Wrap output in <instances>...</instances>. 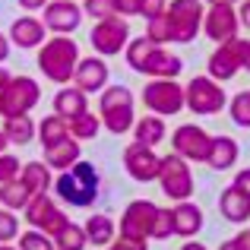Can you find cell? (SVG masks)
<instances>
[{
	"instance_id": "cell-39",
	"label": "cell",
	"mask_w": 250,
	"mask_h": 250,
	"mask_svg": "<svg viewBox=\"0 0 250 250\" xmlns=\"http://www.w3.org/2000/svg\"><path fill=\"white\" fill-rule=\"evenodd\" d=\"M19 174H22V165H19V159L13 152H3L0 155V187L10 181H19Z\"/></svg>"
},
{
	"instance_id": "cell-34",
	"label": "cell",
	"mask_w": 250,
	"mask_h": 250,
	"mask_svg": "<svg viewBox=\"0 0 250 250\" xmlns=\"http://www.w3.org/2000/svg\"><path fill=\"white\" fill-rule=\"evenodd\" d=\"M228 114L238 127H250V89L238 92V95L228 102Z\"/></svg>"
},
{
	"instance_id": "cell-42",
	"label": "cell",
	"mask_w": 250,
	"mask_h": 250,
	"mask_svg": "<svg viewBox=\"0 0 250 250\" xmlns=\"http://www.w3.org/2000/svg\"><path fill=\"white\" fill-rule=\"evenodd\" d=\"M117 6V16L127 19V16H143V0H114Z\"/></svg>"
},
{
	"instance_id": "cell-24",
	"label": "cell",
	"mask_w": 250,
	"mask_h": 250,
	"mask_svg": "<svg viewBox=\"0 0 250 250\" xmlns=\"http://www.w3.org/2000/svg\"><path fill=\"white\" fill-rule=\"evenodd\" d=\"M83 228H85V238H89L92 247H111L117 241V225H114V219L104 215V212H92Z\"/></svg>"
},
{
	"instance_id": "cell-29",
	"label": "cell",
	"mask_w": 250,
	"mask_h": 250,
	"mask_svg": "<svg viewBox=\"0 0 250 250\" xmlns=\"http://www.w3.org/2000/svg\"><path fill=\"white\" fill-rule=\"evenodd\" d=\"M3 133L10 146H29L38 133V124L32 117H10V121H3Z\"/></svg>"
},
{
	"instance_id": "cell-53",
	"label": "cell",
	"mask_w": 250,
	"mask_h": 250,
	"mask_svg": "<svg viewBox=\"0 0 250 250\" xmlns=\"http://www.w3.org/2000/svg\"><path fill=\"white\" fill-rule=\"evenodd\" d=\"M219 3H234V0H209V6H219Z\"/></svg>"
},
{
	"instance_id": "cell-7",
	"label": "cell",
	"mask_w": 250,
	"mask_h": 250,
	"mask_svg": "<svg viewBox=\"0 0 250 250\" xmlns=\"http://www.w3.org/2000/svg\"><path fill=\"white\" fill-rule=\"evenodd\" d=\"M184 92H187V108L200 117L219 114L228 104V95L222 89V83H215L212 76H193V80L184 85Z\"/></svg>"
},
{
	"instance_id": "cell-19",
	"label": "cell",
	"mask_w": 250,
	"mask_h": 250,
	"mask_svg": "<svg viewBox=\"0 0 250 250\" xmlns=\"http://www.w3.org/2000/svg\"><path fill=\"white\" fill-rule=\"evenodd\" d=\"M219 212H222V219H228L231 225H244V222H250V196L231 184V187H225L222 196H219Z\"/></svg>"
},
{
	"instance_id": "cell-9",
	"label": "cell",
	"mask_w": 250,
	"mask_h": 250,
	"mask_svg": "<svg viewBox=\"0 0 250 250\" xmlns=\"http://www.w3.org/2000/svg\"><path fill=\"white\" fill-rule=\"evenodd\" d=\"M159 184H162V193L168 200H190L193 196V174H190V165L187 159H181L177 152H171L162 159V174H159Z\"/></svg>"
},
{
	"instance_id": "cell-4",
	"label": "cell",
	"mask_w": 250,
	"mask_h": 250,
	"mask_svg": "<svg viewBox=\"0 0 250 250\" xmlns=\"http://www.w3.org/2000/svg\"><path fill=\"white\" fill-rule=\"evenodd\" d=\"M165 19L171 22V42L190 44V42H193V38L203 32L206 10H203L200 0H171Z\"/></svg>"
},
{
	"instance_id": "cell-10",
	"label": "cell",
	"mask_w": 250,
	"mask_h": 250,
	"mask_svg": "<svg viewBox=\"0 0 250 250\" xmlns=\"http://www.w3.org/2000/svg\"><path fill=\"white\" fill-rule=\"evenodd\" d=\"M25 222H29L35 231H44L48 238H57V234H61L63 228L70 225L67 212H63V209L57 206V203L51 200L48 193L32 196V203L25 206Z\"/></svg>"
},
{
	"instance_id": "cell-22",
	"label": "cell",
	"mask_w": 250,
	"mask_h": 250,
	"mask_svg": "<svg viewBox=\"0 0 250 250\" xmlns=\"http://www.w3.org/2000/svg\"><path fill=\"white\" fill-rule=\"evenodd\" d=\"M89 111V95H85L83 89H76L73 83L70 85H61L54 95V114H61L63 121H73V117H80Z\"/></svg>"
},
{
	"instance_id": "cell-6",
	"label": "cell",
	"mask_w": 250,
	"mask_h": 250,
	"mask_svg": "<svg viewBox=\"0 0 250 250\" xmlns=\"http://www.w3.org/2000/svg\"><path fill=\"white\" fill-rule=\"evenodd\" d=\"M143 104L159 117H171L187 108V92L177 80H149L143 85Z\"/></svg>"
},
{
	"instance_id": "cell-55",
	"label": "cell",
	"mask_w": 250,
	"mask_h": 250,
	"mask_svg": "<svg viewBox=\"0 0 250 250\" xmlns=\"http://www.w3.org/2000/svg\"><path fill=\"white\" fill-rule=\"evenodd\" d=\"M0 250H19V247H13V244H0Z\"/></svg>"
},
{
	"instance_id": "cell-14",
	"label": "cell",
	"mask_w": 250,
	"mask_h": 250,
	"mask_svg": "<svg viewBox=\"0 0 250 250\" xmlns=\"http://www.w3.org/2000/svg\"><path fill=\"white\" fill-rule=\"evenodd\" d=\"M238 10L234 3H219V6H209L206 10V19H203V32L206 38H212L215 44H228L238 38Z\"/></svg>"
},
{
	"instance_id": "cell-20",
	"label": "cell",
	"mask_w": 250,
	"mask_h": 250,
	"mask_svg": "<svg viewBox=\"0 0 250 250\" xmlns=\"http://www.w3.org/2000/svg\"><path fill=\"white\" fill-rule=\"evenodd\" d=\"M171 219H174V234L193 241L203 228V209L196 206V203L184 200V203H174V206H171Z\"/></svg>"
},
{
	"instance_id": "cell-51",
	"label": "cell",
	"mask_w": 250,
	"mask_h": 250,
	"mask_svg": "<svg viewBox=\"0 0 250 250\" xmlns=\"http://www.w3.org/2000/svg\"><path fill=\"white\" fill-rule=\"evenodd\" d=\"M10 149V140H6V133H3V127H0V155Z\"/></svg>"
},
{
	"instance_id": "cell-11",
	"label": "cell",
	"mask_w": 250,
	"mask_h": 250,
	"mask_svg": "<svg viewBox=\"0 0 250 250\" xmlns=\"http://www.w3.org/2000/svg\"><path fill=\"white\" fill-rule=\"evenodd\" d=\"M89 42L95 48V54L114 57L121 51H127V44L133 38H130V25L121 16H114V19H104V22H95V29L89 32Z\"/></svg>"
},
{
	"instance_id": "cell-44",
	"label": "cell",
	"mask_w": 250,
	"mask_h": 250,
	"mask_svg": "<svg viewBox=\"0 0 250 250\" xmlns=\"http://www.w3.org/2000/svg\"><path fill=\"white\" fill-rule=\"evenodd\" d=\"M146 244H149V241H127V238H121V234H117V241L108 250H146Z\"/></svg>"
},
{
	"instance_id": "cell-26",
	"label": "cell",
	"mask_w": 250,
	"mask_h": 250,
	"mask_svg": "<svg viewBox=\"0 0 250 250\" xmlns=\"http://www.w3.org/2000/svg\"><path fill=\"white\" fill-rule=\"evenodd\" d=\"M165 117H159V114H146V117H140L136 121V127H133V143H143V146H149V149H155L162 140H165Z\"/></svg>"
},
{
	"instance_id": "cell-47",
	"label": "cell",
	"mask_w": 250,
	"mask_h": 250,
	"mask_svg": "<svg viewBox=\"0 0 250 250\" xmlns=\"http://www.w3.org/2000/svg\"><path fill=\"white\" fill-rule=\"evenodd\" d=\"M48 3H51V0H19V6H22V10H29V13H35V10H44Z\"/></svg>"
},
{
	"instance_id": "cell-28",
	"label": "cell",
	"mask_w": 250,
	"mask_h": 250,
	"mask_svg": "<svg viewBox=\"0 0 250 250\" xmlns=\"http://www.w3.org/2000/svg\"><path fill=\"white\" fill-rule=\"evenodd\" d=\"M38 140H42V149L70 140V121H63L61 114H48L44 121H38Z\"/></svg>"
},
{
	"instance_id": "cell-30",
	"label": "cell",
	"mask_w": 250,
	"mask_h": 250,
	"mask_svg": "<svg viewBox=\"0 0 250 250\" xmlns=\"http://www.w3.org/2000/svg\"><path fill=\"white\" fill-rule=\"evenodd\" d=\"M0 203L3 209H13V212H25V206L32 203V190L25 187L22 181H10L0 187Z\"/></svg>"
},
{
	"instance_id": "cell-27",
	"label": "cell",
	"mask_w": 250,
	"mask_h": 250,
	"mask_svg": "<svg viewBox=\"0 0 250 250\" xmlns=\"http://www.w3.org/2000/svg\"><path fill=\"white\" fill-rule=\"evenodd\" d=\"M238 155H241V149L231 136H212V152H209L206 165L215 168V171H228V168H234Z\"/></svg>"
},
{
	"instance_id": "cell-25",
	"label": "cell",
	"mask_w": 250,
	"mask_h": 250,
	"mask_svg": "<svg viewBox=\"0 0 250 250\" xmlns=\"http://www.w3.org/2000/svg\"><path fill=\"white\" fill-rule=\"evenodd\" d=\"M19 181L32 190V196H42V193H48V190H54V174H51V168L44 165V162H25Z\"/></svg>"
},
{
	"instance_id": "cell-8",
	"label": "cell",
	"mask_w": 250,
	"mask_h": 250,
	"mask_svg": "<svg viewBox=\"0 0 250 250\" xmlns=\"http://www.w3.org/2000/svg\"><path fill=\"white\" fill-rule=\"evenodd\" d=\"M159 209L162 206H155L152 200H133L121 215V238H127V241H152Z\"/></svg>"
},
{
	"instance_id": "cell-3",
	"label": "cell",
	"mask_w": 250,
	"mask_h": 250,
	"mask_svg": "<svg viewBox=\"0 0 250 250\" xmlns=\"http://www.w3.org/2000/svg\"><path fill=\"white\" fill-rule=\"evenodd\" d=\"M98 117H102L104 130H111L114 136L127 133L136 127V114H133V92L127 85H108L98 95Z\"/></svg>"
},
{
	"instance_id": "cell-57",
	"label": "cell",
	"mask_w": 250,
	"mask_h": 250,
	"mask_svg": "<svg viewBox=\"0 0 250 250\" xmlns=\"http://www.w3.org/2000/svg\"><path fill=\"white\" fill-rule=\"evenodd\" d=\"M73 3H76V0H73Z\"/></svg>"
},
{
	"instance_id": "cell-1",
	"label": "cell",
	"mask_w": 250,
	"mask_h": 250,
	"mask_svg": "<svg viewBox=\"0 0 250 250\" xmlns=\"http://www.w3.org/2000/svg\"><path fill=\"white\" fill-rule=\"evenodd\" d=\"M80 44L70 35H51L48 42L38 48V70L44 73V80L57 85H70L80 67Z\"/></svg>"
},
{
	"instance_id": "cell-40",
	"label": "cell",
	"mask_w": 250,
	"mask_h": 250,
	"mask_svg": "<svg viewBox=\"0 0 250 250\" xmlns=\"http://www.w3.org/2000/svg\"><path fill=\"white\" fill-rule=\"evenodd\" d=\"M171 234H174V219H171V206H168V209H159V219H155L152 241H168Z\"/></svg>"
},
{
	"instance_id": "cell-49",
	"label": "cell",
	"mask_w": 250,
	"mask_h": 250,
	"mask_svg": "<svg viewBox=\"0 0 250 250\" xmlns=\"http://www.w3.org/2000/svg\"><path fill=\"white\" fill-rule=\"evenodd\" d=\"M6 57H10V35H3V32H0V63H3Z\"/></svg>"
},
{
	"instance_id": "cell-18",
	"label": "cell",
	"mask_w": 250,
	"mask_h": 250,
	"mask_svg": "<svg viewBox=\"0 0 250 250\" xmlns=\"http://www.w3.org/2000/svg\"><path fill=\"white\" fill-rule=\"evenodd\" d=\"M44 32H48L44 19H38V16H19L16 22L10 25V42L16 44V48H42V44L48 42Z\"/></svg>"
},
{
	"instance_id": "cell-32",
	"label": "cell",
	"mask_w": 250,
	"mask_h": 250,
	"mask_svg": "<svg viewBox=\"0 0 250 250\" xmlns=\"http://www.w3.org/2000/svg\"><path fill=\"white\" fill-rule=\"evenodd\" d=\"M152 48H159V44H152L146 35H140V38H133V42L127 44L124 57H127V63L136 70V73H143V67H146V61H149V54H152Z\"/></svg>"
},
{
	"instance_id": "cell-13",
	"label": "cell",
	"mask_w": 250,
	"mask_h": 250,
	"mask_svg": "<svg viewBox=\"0 0 250 250\" xmlns=\"http://www.w3.org/2000/svg\"><path fill=\"white\" fill-rule=\"evenodd\" d=\"M124 168L133 181L149 184V181H159L162 174V155H155V149L143 146V143H130L124 149Z\"/></svg>"
},
{
	"instance_id": "cell-2",
	"label": "cell",
	"mask_w": 250,
	"mask_h": 250,
	"mask_svg": "<svg viewBox=\"0 0 250 250\" xmlns=\"http://www.w3.org/2000/svg\"><path fill=\"white\" fill-rule=\"evenodd\" d=\"M98 187H102V177H98V168L92 165V162H76L73 168L61 171V174L54 177L57 200H63L73 209L92 206V200L98 196Z\"/></svg>"
},
{
	"instance_id": "cell-12",
	"label": "cell",
	"mask_w": 250,
	"mask_h": 250,
	"mask_svg": "<svg viewBox=\"0 0 250 250\" xmlns=\"http://www.w3.org/2000/svg\"><path fill=\"white\" fill-rule=\"evenodd\" d=\"M171 149L187 162H209L212 136L203 127H196V124H181V127L171 133Z\"/></svg>"
},
{
	"instance_id": "cell-33",
	"label": "cell",
	"mask_w": 250,
	"mask_h": 250,
	"mask_svg": "<svg viewBox=\"0 0 250 250\" xmlns=\"http://www.w3.org/2000/svg\"><path fill=\"white\" fill-rule=\"evenodd\" d=\"M54 244H57V250H85V247H89V238H85V228L83 225L70 222V225L54 238Z\"/></svg>"
},
{
	"instance_id": "cell-56",
	"label": "cell",
	"mask_w": 250,
	"mask_h": 250,
	"mask_svg": "<svg viewBox=\"0 0 250 250\" xmlns=\"http://www.w3.org/2000/svg\"><path fill=\"white\" fill-rule=\"evenodd\" d=\"M0 206H3V203H0Z\"/></svg>"
},
{
	"instance_id": "cell-46",
	"label": "cell",
	"mask_w": 250,
	"mask_h": 250,
	"mask_svg": "<svg viewBox=\"0 0 250 250\" xmlns=\"http://www.w3.org/2000/svg\"><path fill=\"white\" fill-rule=\"evenodd\" d=\"M231 244H234V250H250V231H238L231 238Z\"/></svg>"
},
{
	"instance_id": "cell-43",
	"label": "cell",
	"mask_w": 250,
	"mask_h": 250,
	"mask_svg": "<svg viewBox=\"0 0 250 250\" xmlns=\"http://www.w3.org/2000/svg\"><path fill=\"white\" fill-rule=\"evenodd\" d=\"M234 48H238V57H241V70L250 73V42L247 38H234Z\"/></svg>"
},
{
	"instance_id": "cell-23",
	"label": "cell",
	"mask_w": 250,
	"mask_h": 250,
	"mask_svg": "<svg viewBox=\"0 0 250 250\" xmlns=\"http://www.w3.org/2000/svg\"><path fill=\"white\" fill-rule=\"evenodd\" d=\"M44 165H48L51 171H67V168H73L76 162H83V149H80V140H63V143H57V146H51V149H44Z\"/></svg>"
},
{
	"instance_id": "cell-16",
	"label": "cell",
	"mask_w": 250,
	"mask_h": 250,
	"mask_svg": "<svg viewBox=\"0 0 250 250\" xmlns=\"http://www.w3.org/2000/svg\"><path fill=\"white\" fill-rule=\"evenodd\" d=\"M108 63L102 61V57H83L80 67H76V76H73V85L76 89H83L85 95H92V92H98L102 95L104 89H108Z\"/></svg>"
},
{
	"instance_id": "cell-31",
	"label": "cell",
	"mask_w": 250,
	"mask_h": 250,
	"mask_svg": "<svg viewBox=\"0 0 250 250\" xmlns=\"http://www.w3.org/2000/svg\"><path fill=\"white\" fill-rule=\"evenodd\" d=\"M102 127H104L102 117L92 114V111H85V114H80V117H73V121H70V136H73V140H80V143H85V140H95Z\"/></svg>"
},
{
	"instance_id": "cell-5",
	"label": "cell",
	"mask_w": 250,
	"mask_h": 250,
	"mask_svg": "<svg viewBox=\"0 0 250 250\" xmlns=\"http://www.w3.org/2000/svg\"><path fill=\"white\" fill-rule=\"evenodd\" d=\"M42 98V85L32 76H13L10 85L0 92V117L10 121V117H29V111L38 104Z\"/></svg>"
},
{
	"instance_id": "cell-54",
	"label": "cell",
	"mask_w": 250,
	"mask_h": 250,
	"mask_svg": "<svg viewBox=\"0 0 250 250\" xmlns=\"http://www.w3.org/2000/svg\"><path fill=\"white\" fill-rule=\"evenodd\" d=\"M219 250H234V244H231V241H225V244H222Z\"/></svg>"
},
{
	"instance_id": "cell-17",
	"label": "cell",
	"mask_w": 250,
	"mask_h": 250,
	"mask_svg": "<svg viewBox=\"0 0 250 250\" xmlns=\"http://www.w3.org/2000/svg\"><path fill=\"white\" fill-rule=\"evenodd\" d=\"M206 73L212 76L215 83H228V80H234V76L241 73V57H238V48H234V42L219 44V48L209 54Z\"/></svg>"
},
{
	"instance_id": "cell-36",
	"label": "cell",
	"mask_w": 250,
	"mask_h": 250,
	"mask_svg": "<svg viewBox=\"0 0 250 250\" xmlns=\"http://www.w3.org/2000/svg\"><path fill=\"white\" fill-rule=\"evenodd\" d=\"M19 250H57L54 238H48L44 231H22L19 234Z\"/></svg>"
},
{
	"instance_id": "cell-48",
	"label": "cell",
	"mask_w": 250,
	"mask_h": 250,
	"mask_svg": "<svg viewBox=\"0 0 250 250\" xmlns=\"http://www.w3.org/2000/svg\"><path fill=\"white\" fill-rule=\"evenodd\" d=\"M238 19H241V25H247V29H250V0H244V3H241Z\"/></svg>"
},
{
	"instance_id": "cell-50",
	"label": "cell",
	"mask_w": 250,
	"mask_h": 250,
	"mask_svg": "<svg viewBox=\"0 0 250 250\" xmlns=\"http://www.w3.org/2000/svg\"><path fill=\"white\" fill-rule=\"evenodd\" d=\"M10 80H13V73H10V70H3V63H0V92L10 85Z\"/></svg>"
},
{
	"instance_id": "cell-15",
	"label": "cell",
	"mask_w": 250,
	"mask_h": 250,
	"mask_svg": "<svg viewBox=\"0 0 250 250\" xmlns=\"http://www.w3.org/2000/svg\"><path fill=\"white\" fill-rule=\"evenodd\" d=\"M83 3H73V0H51L44 6V25L54 35H73L83 25Z\"/></svg>"
},
{
	"instance_id": "cell-38",
	"label": "cell",
	"mask_w": 250,
	"mask_h": 250,
	"mask_svg": "<svg viewBox=\"0 0 250 250\" xmlns=\"http://www.w3.org/2000/svg\"><path fill=\"white\" fill-rule=\"evenodd\" d=\"M146 38L152 44H159V48H162V44H168L171 42V22H168L165 16L155 19V22H146Z\"/></svg>"
},
{
	"instance_id": "cell-35",
	"label": "cell",
	"mask_w": 250,
	"mask_h": 250,
	"mask_svg": "<svg viewBox=\"0 0 250 250\" xmlns=\"http://www.w3.org/2000/svg\"><path fill=\"white\" fill-rule=\"evenodd\" d=\"M83 13L92 16L95 22H104V19L117 16V6H114V0H83Z\"/></svg>"
},
{
	"instance_id": "cell-45",
	"label": "cell",
	"mask_w": 250,
	"mask_h": 250,
	"mask_svg": "<svg viewBox=\"0 0 250 250\" xmlns=\"http://www.w3.org/2000/svg\"><path fill=\"white\" fill-rule=\"evenodd\" d=\"M234 187H238V190H244V193L250 196V168H241L238 174H234Z\"/></svg>"
},
{
	"instance_id": "cell-52",
	"label": "cell",
	"mask_w": 250,
	"mask_h": 250,
	"mask_svg": "<svg viewBox=\"0 0 250 250\" xmlns=\"http://www.w3.org/2000/svg\"><path fill=\"white\" fill-rule=\"evenodd\" d=\"M181 250H206V247H203V244H200V241H187V244H184Z\"/></svg>"
},
{
	"instance_id": "cell-37",
	"label": "cell",
	"mask_w": 250,
	"mask_h": 250,
	"mask_svg": "<svg viewBox=\"0 0 250 250\" xmlns=\"http://www.w3.org/2000/svg\"><path fill=\"white\" fill-rule=\"evenodd\" d=\"M13 238H19V219L13 209H0V244H10Z\"/></svg>"
},
{
	"instance_id": "cell-41",
	"label": "cell",
	"mask_w": 250,
	"mask_h": 250,
	"mask_svg": "<svg viewBox=\"0 0 250 250\" xmlns=\"http://www.w3.org/2000/svg\"><path fill=\"white\" fill-rule=\"evenodd\" d=\"M168 13V0H143V16H146V22H155V19H162Z\"/></svg>"
},
{
	"instance_id": "cell-21",
	"label": "cell",
	"mask_w": 250,
	"mask_h": 250,
	"mask_svg": "<svg viewBox=\"0 0 250 250\" xmlns=\"http://www.w3.org/2000/svg\"><path fill=\"white\" fill-rule=\"evenodd\" d=\"M181 70H184V61L177 54H171L165 48H152L146 67H143V76H149V80H177Z\"/></svg>"
}]
</instances>
